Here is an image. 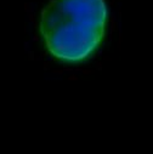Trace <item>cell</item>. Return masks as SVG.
I'll return each instance as SVG.
<instances>
[{
    "label": "cell",
    "instance_id": "6da1fadb",
    "mask_svg": "<svg viewBox=\"0 0 153 154\" xmlns=\"http://www.w3.org/2000/svg\"><path fill=\"white\" fill-rule=\"evenodd\" d=\"M108 10L105 0H51L39 29L48 51L63 62H80L103 40Z\"/></svg>",
    "mask_w": 153,
    "mask_h": 154
}]
</instances>
